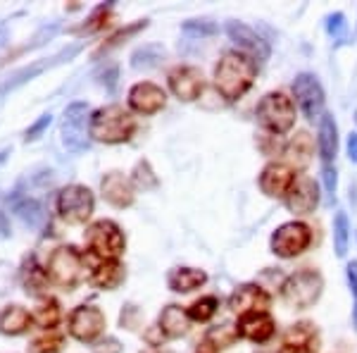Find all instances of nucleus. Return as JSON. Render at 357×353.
Returning a JSON list of instances; mask_svg holds the SVG:
<instances>
[{"mask_svg": "<svg viewBox=\"0 0 357 353\" xmlns=\"http://www.w3.org/2000/svg\"><path fill=\"white\" fill-rule=\"evenodd\" d=\"M257 77V65L241 50H227L215 67V86L224 101L234 103L250 91Z\"/></svg>", "mask_w": 357, "mask_h": 353, "instance_id": "obj_1", "label": "nucleus"}, {"mask_svg": "<svg viewBox=\"0 0 357 353\" xmlns=\"http://www.w3.org/2000/svg\"><path fill=\"white\" fill-rule=\"evenodd\" d=\"M136 134V117L122 106H105L91 113L89 136L98 143H126Z\"/></svg>", "mask_w": 357, "mask_h": 353, "instance_id": "obj_2", "label": "nucleus"}, {"mask_svg": "<svg viewBox=\"0 0 357 353\" xmlns=\"http://www.w3.org/2000/svg\"><path fill=\"white\" fill-rule=\"evenodd\" d=\"M255 117L269 134H289L296 127V103L284 91H269L260 98L255 108Z\"/></svg>", "mask_w": 357, "mask_h": 353, "instance_id": "obj_3", "label": "nucleus"}, {"mask_svg": "<svg viewBox=\"0 0 357 353\" xmlns=\"http://www.w3.org/2000/svg\"><path fill=\"white\" fill-rule=\"evenodd\" d=\"M321 291H324V277H321V272L312 268H303L286 277L284 287H281V298L286 301L289 308L307 310L319 301Z\"/></svg>", "mask_w": 357, "mask_h": 353, "instance_id": "obj_4", "label": "nucleus"}, {"mask_svg": "<svg viewBox=\"0 0 357 353\" xmlns=\"http://www.w3.org/2000/svg\"><path fill=\"white\" fill-rule=\"evenodd\" d=\"M86 248L98 260H119L126 248V236L114 219H96L84 234Z\"/></svg>", "mask_w": 357, "mask_h": 353, "instance_id": "obj_5", "label": "nucleus"}, {"mask_svg": "<svg viewBox=\"0 0 357 353\" xmlns=\"http://www.w3.org/2000/svg\"><path fill=\"white\" fill-rule=\"evenodd\" d=\"M45 272H48L50 284L65 289V291H72L84 277V253L72 244L57 246L50 253Z\"/></svg>", "mask_w": 357, "mask_h": 353, "instance_id": "obj_6", "label": "nucleus"}, {"mask_svg": "<svg viewBox=\"0 0 357 353\" xmlns=\"http://www.w3.org/2000/svg\"><path fill=\"white\" fill-rule=\"evenodd\" d=\"M55 210L62 222L67 224H86L96 210V196L93 191L84 184H69L60 189L55 199Z\"/></svg>", "mask_w": 357, "mask_h": 353, "instance_id": "obj_7", "label": "nucleus"}, {"mask_svg": "<svg viewBox=\"0 0 357 353\" xmlns=\"http://www.w3.org/2000/svg\"><path fill=\"white\" fill-rule=\"evenodd\" d=\"M317 150L321 158V177H324V189L329 199L336 196V153H338V127L336 120L329 113L319 120V136H317Z\"/></svg>", "mask_w": 357, "mask_h": 353, "instance_id": "obj_8", "label": "nucleus"}, {"mask_svg": "<svg viewBox=\"0 0 357 353\" xmlns=\"http://www.w3.org/2000/svg\"><path fill=\"white\" fill-rule=\"evenodd\" d=\"M312 244V229L307 227L301 219H291V222H284L281 227L274 229L272 239H269V246H272V253L279 258H298L301 253H305Z\"/></svg>", "mask_w": 357, "mask_h": 353, "instance_id": "obj_9", "label": "nucleus"}, {"mask_svg": "<svg viewBox=\"0 0 357 353\" xmlns=\"http://www.w3.org/2000/svg\"><path fill=\"white\" fill-rule=\"evenodd\" d=\"M105 327H107L105 312L98 308V305L84 303L72 310L67 329H69V334L77 341H82V344H96V341L102 337Z\"/></svg>", "mask_w": 357, "mask_h": 353, "instance_id": "obj_10", "label": "nucleus"}, {"mask_svg": "<svg viewBox=\"0 0 357 353\" xmlns=\"http://www.w3.org/2000/svg\"><path fill=\"white\" fill-rule=\"evenodd\" d=\"M293 98H296L298 108L303 110V115L314 122V120L324 117V89H321L319 79L310 72H303L293 79Z\"/></svg>", "mask_w": 357, "mask_h": 353, "instance_id": "obj_11", "label": "nucleus"}, {"mask_svg": "<svg viewBox=\"0 0 357 353\" xmlns=\"http://www.w3.org/2000/svg\"><path fill=\"white\" fill-rule=\"evenodd\" d=\"M296 170L289 163H281V160H272L262 167L260 172V191L267 199H286V194L291 191V187L296 184Z\"/></svg>", "mask_w": 357, "mask_h": 353, "instance_id": "obj_12", "label": "nucleus"}, {"mask_svg": "<svg viewBox=\"0 0 357 353\" xmlns=\"http://www.w3.org/2000/svg\"><path fill=\"white\" fill-rule=\"evenodd\" d=\"M86 117H89V106L86 103H72L65 110V122H62V143L72 153H84L89 148V136H86Z\"/></svg>", "mask_w": 357, "mask_h": 353, "instance_id": "obj_13", "label": "nucleus"}, {"mask_svg": "<svg viewBox=\"0 0 357 353\" xmlns=\"http://www.w3.org/2000/svg\"><path fill=\"white\" fill-rule=\"evenodd\" d=\"M167 84H169L172 94L183 103L198 101L200 94L205 91L203 72H200L198 67H191V65H178V67L172 69V72L167 74Z\"/></svg>", "mask_w": 357, "mask_h": 353, "instance_id": "obj_14", "label": "nucleus"}, {"mask_svg": "<svg viewBox=\"0 0 357 353\" xmlns=\"http://www.w3.org/2000/svg\"><path fill=\"white\" fill-rule=\"evenodd\" d=\"M227 34H229V38H231V41L236 43V48H238L243 55L250 57V60L264 62V60H269V55H272V50H269V43L264 41V38L255 31V29L243 24V22H229V24H227Z\"/></svg>", "mask_w": 357, "mask_h": 353, "instance_id": "obj_15", "label": "nucleus"}, {"mask_svg": "<svg viewBox=\"0 0 357 353\" xmlns=\"http://www.w3.org/2000/svg\"><path fill=\"white\" fill-rule=\"evenodd\" d=\"M284 203L289 208V212H293V215H298V217L312 215L317 210V206H319V184H317L312 177L301 175L296 179V184L291 187L289 194H286Z\"/></svg>", "mask_w": 357, "mask_h": 353, "instance_id": "obj_16", "label": "nucleus"}, {"mask_svg": "<svg viewBox=\"0 0 357 353\" xmlns=\"http://www.w3.org/2000/svg\"><path fill=\"white\" fill-rule=\"evenodd\" d=\"M272 305V296L262 284L257 282H248V284H241L234 289V294L229 296V308H231L236 315H248V312H262Z\"/></svg>", "mask_w": 357, "mask_h": 353, "instance_id": "obj_17", "label": "nucleus"}, {"mask_svg": "<svg viewBox=\"0 0 357 353\" xmlns=\"http://www.w3.org/2000/svg\"><path fill=\"white\" fill-rule=\"evenodd\" d=\"M167 106V94L162 86L153 82H138L129 89V108L138 115H158Z\"/></svg>", "mask_w": 357, "mask_h": 353, "instance_id": "obj_18", "label": "nucleus"}, {"mask_svg": "<svg viewBox=\"0 0 357 353\" xmlns=\"http://www.w3.org/2000/svg\"><path fill=\"white\" fill-rule=\"evenodd\" d=\"M236 332H238V339L252 341V344H267V341L276 334V322L267 310L248 312V315L238 317Z\"/></svg>", "mask_w": 357, "mask_h": 353, "instance_id": "obj_19", "label": "nucleus"}, {"mask_svg": "<svg viewBox=\"0 0 357 353\" xmlns=\"http://www.w3.org/2000/svg\"><path fill=\"white\" fill-rule=\"evenodd\" d=\"M100 194L114 208H129L134 206L136 194H134V184L129 177H124L122 172L112 170L100 179Z\"/></svg>", "mask_w": 357, "mask_h": 353, "instance_id": "obj_20", "label": "nucleus"}, {"mask_svg": "<svg viewBox=\"0 0 357 353\" xmlns=\"http://www.w3.org/2000/svg\"><path fill=\"white\" fill-rule=\"evenodd\" d=\"M188 325H191V317L188 310H183L181 305L169 303L165 305L162 312L158 317V329L165 339H181L188 334Z\"/></svg>", "mask_w": 357, "mask_h": 353, "instance_id": "obj_21", "label": "nucleus"}, {"mask_svg": "<svg viewBox=\"0 0 357 353\" xmlns=\"http://www.w3.org/2000/svg\"><path fill=\"white\" fill-rule=\"evenodd\" d=\"M20 282L22 287H24V291L29 296H43L45 291H48V272H45L43 265H38L36 256H26L22 260V268H20Z\"/></svg>", "mask_w": 357, "mask_h": 353, "instance_id": "obj_22", "label": "nucleus"}, {"mask_svg": "<svg viewBox=\"0 0 357 353\" xmlns=\"http://www.w3.org/2000/svg\"><path fill=\"white\" fill-rule=\"evenodd\" d=\"M33 325V315L29 312L24 305L20 303H10L0 310V334L5 337H20L26 334Z\"/></svg>", "mask_w": 357, "mask_h": 353, "instance_id": "obj_23", "label": "nucleus"}, {"mask_svg": "<svg viewBox=\"0 0 357 353\" xmlns=\"http://www.w3.org/2000/svg\"><path fill=\"white\" fill-rule=\"evenodd\" d=\"M126 268L119 260H98V265L91 270V282L93 287L102 289V291H114L124 284Z\"/></svg>", "mask_w": 357, "mask_h": 353, "instance_id": "obj_24", "label": "nucleus"}, {"mask_svg": "<svg viewBox=\"0 0 357 353\" xmlns=\"http://www.w3.org/2000/svg\"><path fill=\"white\" fill-rule=\"evenodd\" d=\"M286 163H289L293 170H303V167L310 165L314 155V141L307 131H298L296 136H291V141L286 143L284 148Z\"/></svg>", "mask_w": 357, "mask_h": 353, "instance_id": "obj_25", "label": "nucleus"}, {"mask_svg": "<svg viewBox=\"0 0 357 353\" xmlns=\"http://www.w3.org/2000/svg\"><path fill=\"white\" fill-rule=\"evenodd\" d=\"M79 50H82V45H74V48H69V50H62L60 55H55V57H50V60H43V62H36V65H31V67H26V69H22V72H17L15 74V79H10V82H5L3 86H0V96H5L8 91H15L17 86H22V84H26V82H31L33 77H38L41 72H45L48 67H53L57 65V62L62 60V57H72V55H77Z\"/></svg>", "mask_w": 357, "mask_h": 353, "instance_id": "obj_26", "label": "nucleus"}, {"mask_svg": "<svg viewBox=\"0 0 357 353\" xmlns=\"http://www.w3.org/2000/svg\"><path fill=\"white\" fill-rule=\"evenodd\" d=\"M207 282L205 270L198 268H174L167 275V287L176 294H191Z\"/></svg>", "mask_w": 357, "mask_h": 353, "instance_id": "obj_27", "label": "nucleus"}, {"mask_svg": "<svg viewBox=\"0 0 357 353\" xmlns=\"http://www.w3.org/2000/svg\"><path fill=\"white\" fill-rule=\"evenodd\" d=\"M284 346H301V349L319 351L317 325H312V322H296V325H291L284 334Z\"/></svg>", "mask_w": 357, "mask_h": 353, "instance_id": "obj_28", "label": "nucleus"}, {"mask_svg": "<svg viewBox=\"0 0 357 353\" xmlns=\"http://www.w3.org/2000/svg\"><path fill=\"white\" fill-rule=\"evenodd\" d=\"M31 315H33V325L45 329V332H53L62 320V308L55 298L48 296L36 305V310H33Z\"/></svg>", "mask_w": 357, "mask_h": 353, "instance_id": "obj_29", "label": "nucleus"}, {"mask_svg": "<svg viewBox=\"0 0 357 353\" xmlns=\"http://www.w3.org/2000/svg\"><path fill=\"white\" fill-rule=\"evenodd\" d=\"M13 210L17 212V217H20L22 222L29 224V227H41V222L45 217L41 203H38L36 199H29V196H24V199H17L13 203Z\"/></svg>", "mask_w": 357, "mask_h": 353, "instance_id": "obj_30", "label": "nucleus"}, {"mask_svg": "<svg viewBox=\"0 0 357 353\" xmlns=\"http://www.w3.org/2000/svg\"><path fill=\"white\" fill-rule=\"evenodd\" d=\"M220 310V298L217 296H200L198 301H193L191 308H188V317L193 322H210L212 317Z\"/></svg>", "mask_w": 357, "mask_h": 353, "instance_id": "obj_31", "label": "nucleus"}, {"mask_svg": "<svg viewBox=\"0 0 357 353\" xmlns=\"http://www.w3.org/2000/svg\"><path fill=\"white\" fill-rule=\"evenodd\" d=\"M348 241H350V222L348 215L343 210L336 212L333 217V248H336V256L343 258L348 253Z\"/></svg>", "mask_w": 357, "mask_h": 353, "instance_id": "obj_32", "label": "nucleus"}, {"mask_svg": "<svg viewBox=\"0 0 357 353\" xmlns=\"http://www.w3.org/2000/svg\"><path fill=\"white\" fill-rule=\"evenodd\" d=\"M131 184L138 189H143V191H153V189H158V175L153 172V167L148 160H138L136 167H134V172H131Z\"/></svg>", "mask_w": 357, "mask_h": 353, "instance_id": "obj_33", "label": "nucleus"}, {"mask_svg": "<svg viewBox=\"0 0 357 353\" xmlns=\"http://www.w3.org/2000/svg\"><path fill=\"white\" fill-rule=\"evenodd\" d=\"M29 351L31 353H62L65 351V337L55 332H48L43 337H36L29 344Z\"/></svg>", "mask_w": 357, "mask_h": 353, "instance_id": "obj_34", "label": "nucleus"}, {"mask_svg": "<svg viewBox=\"0 0 357 353\" xmlns=\"http://www.w3.org/2000/svg\"><path fill=\"white\" fill-rule=\"evenodd\" d=\"M148 27V20H138V22H134V24H129L126 29H122V31H117L114 36H110L107 38L105 43L100 45V50H98V55L100 53H107V50H112V48H117V45H122L126 38H131V36H136L138 31H143V29Z\"/></svg>", "mask_w": 357, "mask_h": 353, "instance_id": "obj_35", "label": "nucleus"}, {"mask_svg": "<svg viewBox=\"0 0 357 353\" xmlns=\"http://www.w3.org/2000/svg\"><path fill=\"white\" fill-rule=\"evenodd\" d=\"M205 339H210L217 349H227L231 346L236 339H238V332H236V325H222V327H215L205 334Z\"/></svg>", "mask_w": 357, "mask_h": 353, "instance_id": "obj_36", "label": "nucleus"}, {"mask_svg": "<svg viewBox=\"0 0 357 353\" xmlns=\"http://www.w3.org/2000/svg\"><path fill=\"white\" fill-rule=\"evenodd\" d=\"M160 55H162V50H160V45H143V48H138L134 55H131V65L136 69L141 67H153L155 62L160 60Z\"/></svg>", "mask_w": 357, "mask_h": 353, "instance_id": "obj_37", "label": "nucleus"}, {"mask_svg": "<svg viewBox=\"0 0 357 353\" xmlns=\"http://www.w3.org/2000/svg\"><path fill=\"white\" fill-rule=\"evenodd\" d=\"M110 10H112V5H100V8H96L93 13H91L89 20L84 22V27L79 29V31H82V34L100 31V29L107 24V17H110Z\"/></svg>", "mask_w": 357, "mask_h": 353, "instance_id": "obj_38", "label": "nucleus"}, {"mask_svg": "<svg viewBox=\"0 0 357 353\" xmlns=\"http://www.w3.org/2000/svg\"><path fill=\"white\" fill-rule=\"evenodd\" d=\"M50 122H53V115L50 113H45V115H41V117L36 120V122H33L31 127H29L26 129V134H24V141H33V138H38L43 134L45 129H48L50 127Z\"/></svg>", "mask_w": 357, "mask_h": 353, "instance_id": "obj_39", "label": "nucleus"}, {"mask_svg": "<svg viewBox=\"0 0 357 353\" xmlns=\"http://www.w3.org/2000/svg\"><path fill=\"white\" fill-rule=\"evenodd\" d=\"M93 353H122V344H119V339H114V337L98 339L93 344Z\"/></svg>", "mask_w": 357, "mask_h": 353, "instance_id": "obj_40", "label": "nucleus"}, {"mask_svg": "<svg viewBox=\"0 0 357 353\" xmlns=\"http://www.w3.org/2000/svg\"><path fill=\"white\" fill-rule=\"evenodd\" d=\"M138 317H141V312H138L136 305H126V308L122 310V315H119V325L126 327V329H136Z\"/></svg>", "mask_w": 357, "mask_h": 353, "instance_id": "obj_41", "label": "nucleus"}, {"mask_svg": "<svg viewBox=\"0 0 357 353\" xmlns=\"http://www.w3.org/2000/svg\"><path fill=\"white\" fill-rule=\"evenodd\" d=\"M13 289V265L0 260V296Z\"/></svg>", "mask_w": 357, "mask_h": 353, "instance_id": "obj_42", "label": "nucleus"}, {"mask_svg": "<svg viewBox=\"0 0 357 353\" xmlns=\"http://www.w3.org/2000/svg\"><path fill=\"white\" fill-rule=\"evenodd\" d=\"M348 284H350V294H353L355 303H353V322L357 327V263H348Z\"/></svg>", "mask_w": 357, "mask_h": 353, "instance_id": "obj_43", "label": "nucleus"}, {"mask_svg": "<svg viewBox=\"0 0 357 353\" xmlns=\"http://www.w3.org/2000/svg\"><path fill=\"white\" fill-rule=\"evenodd\" d=\"M326 29H329V34H331L333 38H343V34H345V17H343L341 13L331 15Z\"/></svg>", "mask_w": 357, "mask_h": 353, "instance_id": "obj_44", "label": "nucleus"}, {"mask_svg": "<svg viewBox=\"0 0 357 353\" xmlns=\"http://www.w3.org/2000/svg\"><path fill=\"white\" fill-rule=\"evenodd\" d=\"M215 24H198V20H191V22H186V24H183V31H188V34H200V36H203V34H215Z\"/></svg>", "mask_w": 357, "mask_h": 353, "instance_id": "obj_45", "label": "nucleus"}, {"mask_svg": "<svg viewBox=\"0 0 357 353\" xmlns=\"http://www.w3.org/2000/svg\"><path fill=\"white\" fill-rule=\"evenodd\" d=\"M10 219H8V215L5 212H0V239H10Z\"/></svg>", "mask_w": 357, "mask_h": 353, "instance_id": "obj_46", "label": "nucleus"}, {"mask_svg": "<svg viewBox=\"0 0 357 353\" xmlns=\"http://www.w3.org/2000/svg\"><path fill=\"white\" fill-rule=\"evenodd\" d=\"M195 353H220V349H217V346L212 344L210 339H203L198 344V349H195Z\"/></svg>", "mask_w": 357, "mask_h": 353, "instance_id": "obj_47", "label": "nucleus"}, {"mask_svg": "<svg viewBox=\"0 0 357 353\" xmlns=\"http://www.w3.org/2000/svg\"><path fill=\"white\" fill-rule=\"evenodd\" d=\"M348 155H350V160L357 163V131H353V134L348 136Z\"/></svg>", "mask_w": 357, "mask_h": 353, "instance_id": "obj_48", "label": "nucleus"}, {"mask_svg": "<svg viewBox=\"0 0 357 353\" xmlns=\"http://www.w3.org/2000/svg\"><path fill=\"white\" fill-rule=\"evenodd\" d=\"M276 353H319V351H312V349H301V346H284L281 344V349Z\"/></svg>", "mask_w": 357, "mask_h": 353, "instance_id": "obj_49", "label": "nucleus"}]
</instances>
